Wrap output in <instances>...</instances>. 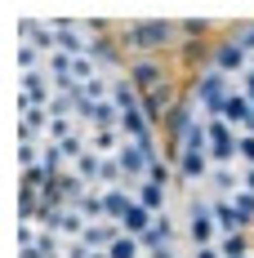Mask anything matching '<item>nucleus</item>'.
<instances>
[{
  "mask_svg": "<svg viewBox=\"0 0 254 258\" xmlns=\"http://www.w3.org/2000/svg\"><path fill=\"white\" fill-rule=\"evenodd\" d=\"M232 94H236L232 89V76L214 72V67L196 72V80H192V103L201 107V120H223V107H228Z\"/></svg>",
  "mask_w": 254,
  "mask_h": 258,
  "instance_id": "f03ea898",
  "label": "nucleus"
},
{
  "mask_svg": "<svg viewBox=\"0 0 254 258\" xmlns=\"http://www.w3.org/2000/svg\"><path fill=\"white\" fill-rule=\"evenodd\" d=\"M205 67H214V72H223V76H245L250 72V53L236 45V36L232 40H219V45H210V62Z\"/></svg>",
  "mask_w": 254,
  "mask_h": 258,
  "instance_id": "39448f33",
  "label": "nucleus"
},
{
  "mask_svg": "<svg viewBox=\"0 0 254 258\" xmlns=\"http://www.w3.org/2000/svg\"><path fill=\"white\" fill-rule=\"evenodd\" d=\"M165 191H170V187H156V182H138V187H134V201H138V205H147L152 214H165Z\"/></svg>",
  "mask_w": 254,
  "mask_h": 258,
  "instance_id": "ddd939ff",
  "label": "nucleus"
},
{
  "mask_svg": "<svg viewBox=\"0 0 254 258\" xmlns=\"http://www.w3.org/2000/svg\"><path fill=\"white\" fill-rule=\"evenodd\" d=\"M178 36H183V27L178 23H165V18H143V23H125V45L138 58H156L161 49H170L178 45Z\"/></svg>",
  "mask_w": 254,
  "mask_h": 258,
  "instance_id": "f257e3e1",
  "label": "nucleus"
},
{
  "mask_svg": "<svg viewBox=\"0 0 254 258\" xmlns=\"http://www.w3.org/2000/svg\"><path fill=\"white\" fill-rule=\"evenodd\" d=\"M121 147H125L121 129H94L89 134V152H98V156H121Z\"/></svg>",
  "mask_w": 254,
  "mask_h": 258,
  "instance_id": "1a4fd4ad",
  "label": "nucleus"
},
{
  "mask_svg": "<svg viewBox=\"0 0 254 258\" xmlns=\"http://www.w3.org/2000/svg\"><path fill=\"white\" fill-rule=\"evenodd\" d=\"M236 160H245V169H254V134H241V143H236Z\"/></svg>",
  "mask_w": 254,
  "mask_h": 258,
  "instance_id": "a211bd4d",
  "label": "nucleus"
},
{
  "mask_svg": "<svg viewBox=\"0 0 254 258\" xmlns=\"http://www.w3.org/2000/svg\"><path fill=\"white\" fill-rule=\"evenodd\" d=\"M205 125H210V160H214V165H228V160H236L241 129H232L228 120H205Z\"/></svg>",
  "mask_w": 254,
  "mask_h": 258,
  "instance_id": "423d86ee",
  "label": "nucleus"
},
{
  "mask_svg": "<svg viewBox=\"0 0 254 258\" xmlns=\"http://www.w3.org/2000/svg\"><path fill=\"white\" fill-rule=\"evenodd\" d=\"M241 94H245V98H254V67L241 76Z\"/></svg>",
  "mask_w": 254,
  "mask_h": 258,
  "instance_id": "412c9836",
  "label": "nucleus"
},
{
  "mask_svg": "<svg viewBox=\"0 0 254 258\" xmlns=\"http://www.w3.org/2000/svg\"><path fill=\"white\" fill-rule=\"evenodd\" d=\"M219 254H223V258H250L254 254V249H250V232L223 236V240H219Z\"/></svg>",
  "mask_w": 254,
  "mask_h": 258,
  "instance_id": "2eb2a0df",
  "label": "nucleus"
},
{
  "mask_svg": "<svg viewBox=\"0 0 254 258\" xmlns=\"http://www.w3.org/2000/svg\"><path fill=\"white\" fill-rule=\"evenodd\" d=\"M236 45H241V49H245V53L254 58V23H245L241 31H236Z\"/></svg>",
  "mask_w": 254,
  "mask_h": 258,
  "instance_id": "aec40b11",
  "label": "nucleus"
},
{
  "mask_svg": "<svg viewBox=\"0 0 254 258\" xmlns=\"http://www.w3.org/2000/svg\"><path fill=\"white\" fill-rule=\"evenodd\" d=\"M116 236H121V227H116V223H89L80 240H85L89 249H98V254H107V245H112Z\"/></svg>",
  "mask_w": 254,
  "mask_h": 258,
  "instance_id": "9d476101",
  "label": "nucleus"
},
{
  "mask_svg": "<svg viewBox=\"0 0 254 258\" xmlns=\"http://www.w3.org/2000/svg\"><path fill=\"white\" fill-rule=\"evenodd\" d=\"M76 209L89 218V223H107V214H103V191H98V187H89V191L80 196V205H76Z\"/></svg>",
  "mask_w": 254,
  "mask_h": 258,
  "instance_id": "dca6fc26",
  "label": "nucleus"
},
{
  "mask_svg": "<svg viewBox=\"0 0 254 258\" xmlns=\"http://www.w3.org/2000/svg\"><path fill=\"white\" fill-rule=\"evenodd\" d=\"M89 58H94L98 67H121V45H116V40H107V36H94Z\"/></svg>",
  "mask_w": 254,
  "mask_h": 258,
  "instance_id": "f8f14e48",
  "label": "nucleus"
},
{
  "mask_svg": "<svg viewBox=\"0 0 254 258\" xmlns=\"http://www.w3.org/2000/svg\"><path fill=\"white\" fill-rule=\"evenodd\" d=\"M112 103L121 107V111H143V94H138L125 76H116V85H112Z\"/></svg>",
  "mask_w": 254,
  "mask_h": 258,
  "instance_id": "9b49d317",
  "label": "nucleus"
},
{
  "mask_svg": "<svg viewBox=\"0 0 254 258\" xmlns=\"http://www.w3.org/2000/svg\"><path fill=\"white\" fill-rule=\"evenodd\" d=\"M134 209V187H112V191H103V214H107V223H125V214Z\"/></svg>",
  "mask_w": 254,
  "mask_h": 258,
  "instance_id": "0eeeda50",
  "label": "nucleus"
},
{
  "mask_svg": "<svg viewBox=\"0 0 254 258\" xmlns=\"http://www.w3.org/2000/svg\"><path fill=\"white\" fill-rule=\"evenodd\" d=\"M187 240H192V249H205V245H219L214 201H205V196H192V205H187Z\"/></svg>",
  "mask_w": 254,
  "mask_h": 258,
  "instance_id": "7ed1b4c3",
  "label": "nucleus"
},
{
  "mask_svg": "<svg viewBox=\"0 0 254 258\" xmlns=\"http://www.w3.org/2000/svg\"><path fill=\"white\" fill-rule=\"evenodd\" d=\"M121 76H125L129 85L143 94V98H147L152 89H161V85H170V76H165V62H161V58H134Z\"/></svg>",
  "mask_w": 254,
  "mask_h": 258,
  "instance_id": "20e7f679",
  "label": "nucleus"
},
{
  "mask_svg": "<svg viewBox=\"0 0 254 258\" xmlns=\"http://www.w3.org/2000/svg\"><path fill=\"white\" fill-rule=\"evenodd\" d=\"M192 258H223V254H219V245H205V249H192Z\"/></svg>",
  "mask_w": 254,
  "mask_h": 258,
  "instance_id": "4be33fe9",
  "label": "nucleus"
},
{
  "mask_svg": "<svg viewBox=\"0 0 254 258\" xmlns=\"http://www.w3.org/2000/svg\"><path fill=\"white\" fill-rule=\"evenodd\" d=\"M214 223H219V240L223 236H236V232H250L245 223H241V214L232 201H214Z\"/></svg>",
  "mask_w": 254,
  "mask_h": 258,
  "instance_id": "6e6552de",
  "label": "nucleus"
},
{
  "mask_svg": "<svg viewBox=\"0 0 254 258\" xmlns=\"http://www.w3.org/2000/svg\"><path fill=\"white\" fill-rule=\"evenodd\" d=\"M178 27H183V36H210V31H214V27L201 23V18H187V23H178Z\"/></svg>",
  "mask_w": 254,
  "mask_h": 258,
  "instance_id": "6ab92c4d",
  "label": "nucleus"
},
{
  "mask_svg": "<svg viewBox=\"0 0 254 258\" xmlns=\"http://www.w3.org/2000/svg\"><path fill=\"white\" fill-rule=\"evenodd\" d=\"M241 187H245V191L254 196V169H245V174H241Z\"/></svg>",
  "mask_w": 254,
  "mask_h": 258,
  "instance_id": "5701e85b",
  "label": "nucleus"
},
{
  "mask_svg": "<svg viewBox=\"0 0 254 258\" xmlns=\"http://www.w3.org/2000/svg\"><path fill=\"white\" fill-rule=\"evenodd\" d=\"M107 258H143V240H138V236H116V240H112V245H107Z\"/></svg>",
  "mask_w": 254,
  "mask_h": 258,
  "instance_id": "4468645a",
  "label": "nucleus"
},
{
  "mask_svg": "<svg viewBox=\"0 0 254 258\" xmlns=\"http://www.w3.org/2000/svg\"><path fill=\"white\" fill-rule=\"evenodd\" d=\"M232 205H236V214H241V223H245V227L254 232V196L245 191V187H241V191L232 196Z\"/></svg>",
  "mask_w": 254,
  "mask_h": 258,
  "instance_id": "f3484780",
  "label": "nucleus"
}]
</instances>
